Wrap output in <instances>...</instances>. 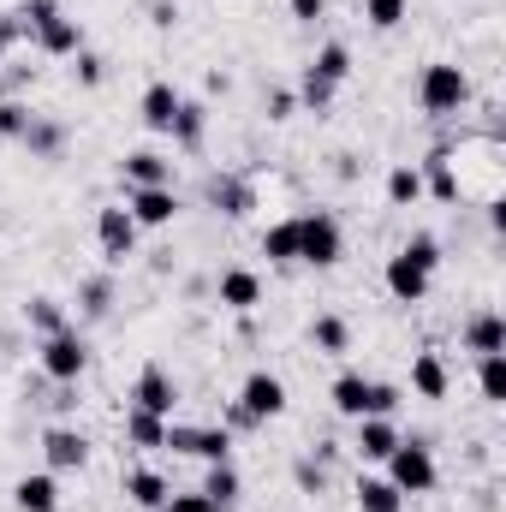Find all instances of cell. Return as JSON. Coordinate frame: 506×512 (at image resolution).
<instances>
[{
    "label": "cell",
    "mask_w": 506,
    "mask_h": 512,
    "mask_svg": "<svg viewBox=\"0 0 506 512\" xmlns=\"http://www.w3.org/2000/svg\"><path fill=\"white\" fill-rule=\"evenodd\" d=\"M352 447H358V459H387V453H393V447H399V423H393V417H358V441H352Z\"/></svg>",
    "instance_id": "2e32d148"
},
{
    "label": "cell",
    "mask_w": 506,
    "mask_h": 512,
    "mask_svg": "<svg viewBox=\"0 0 506 512\" xmlns=\"http://www.w3.org/2000/svg\"><path fill=\"white\" fill-rule=\"evenodd\" d=\"M239 405H245V417H251V423H268V417H280V411H286V382H280V376H268V370H251L245 387H239Z\"/></svg>",
    "instance_id": "8992f818"
},
{
    "label": "cell",
    "mask_w": 506,
    "mask_h": 512,
    "mask_svg": "<svg viewBox=\"0 0 506 512\" xmlns=\"http://www.w3.org/2000/svg\"><path fill=\"white\" fill-rule=\"evenodd\" d=\"M286 6H292V18H298V24H316V18L328 12V0H286Z\"/></svg>",
    "instance_id": "f6af8a7d"
},
{
    "label": "cell",
    "mask_w": 506,
    "mask_h": 512,
    "mask_svg": "<svg viewBox=\"0 0 506 512\" xmlns=\"http://www.w3.org/2000/svg\"><path fill=\"white\" fill-rule=\"evenodd\" d=\"M12 501H18V512H60V483H54V471L18 477V483H12Z\"/></svg>",
    "instance_id": "4fadbf2b"
},
{
    "label": "cell",
    "mask_w": 506,
    "mask_h": 512,
    "mask_svg": "<svg viewBox=\"0 0 506 512\" xmlns=\"http://www.w3.org/2000/svg\"><path fill=\"white\" fill-rule=\"evenodd\" d=\"M370 376H358V370H346V376H334V387H328V399H334V411L340 417H370Z\"/></svg>",
    "instance_id": "d6986e66"
},
{
    "label": "cell",
    "mask_w": 506,
    "mask_h": 512,
    "mask_svg": "<svg viewBox=\"0 0 506 512\" xmlns=\"http://www.w3.org/2000/svg\"><path fill=\"white\" fill-rule=\"evenodd\" d=\"M381 465H387V483H393L399 495H429V489L441 483V465H435L429 441H405V435H399V447H393Z\"/></svg>",
    "instance_id": "7a4b0ae2"
},
{
    "label": "cell",
    "mask_w": 506,
    "mask_h": 512,
    "mask_svg": "<svg viewBox=\"0 0 506 512\" xmlns=\"http://www.w3.org/2000/svg\"><path fill=\"white\" fill-rule=\"evenodd\" d=\"M465 352H477V358L506 352V322H501V310H477V316L465 322Z\"/></svg>",
    "instance_id": "e0dca14e"
},
{
    "label": "cell",
    "mask_w": 506,
    "mask_h": 512,
    "mask_svg": "<svg viewBox=\"0 0 506 512\" xmlns=\"http://www.w3.org/2000/svg\"><path fill=\"white\" fill-rule=\"evenodd\" d=\"M126 215L137 221V233H143V227H173L179 197H173V185H143V191L126 197Z\"/></svg>",
    "instance_id": "ba28073f"
},
{
    "label": "cell",
    "mask_w": 506,
    "mask_h": 512,
    "mask_svg": "<svg viewBox=\"0 0 506 512\" xmlns=\"http://www.w3.org/2000/svg\"><path fill=\"white\" fill-rule=\"evenodd\" d=\"M108 292H114L108 280H90V286H84V310H90V316H102V310H108Z\"/></svg>",
    "instance_id": "7bdbcfd3"
},
{
    "label": "cell",
    "mask_w": 506,
    "mask_h": 512,
    "mask_svg": "<svg viewBox=\"0 0 506 512\" xmlns=\"http://www.w3.org/2000/svg\"><path fill=\"white\" fill-rule=\"evenodd\" d=\"M411 12V0H364V24L370 30H399Z\"/></svg>",
    "instance_id": "836d02e7"
},
{
    "label": "cell",
    "mask_w": 506,
    "mask_h": 512,
    "mask_svg": "<svg viewBox=\"0 0 506 512\" xmlns=\"http://www.w3.org/2000/svg\"><path fill=\"white\" fill-rule=\"evenodd\" d=\"M417 173H423V191H429L435 203H459V191H465V185H459V173H453V155H447V149H435Z\"/></svg>",
    "instance_id": "ac0fdd59"
},
{
    "label": "cell",
    "mask_w": 506,
    "mask_h": 512,
    "mask_svg": "<svg viewBox=\"0 0 506 512\" xmlns=\"http://www.w3.org/2000/svg\"><path fill=\"white\" fill-rule=\"evenodd\" d=\"M24 143H30L36 155H54V149H60V126H42V120L30 114V126H24Z\"/></svg>",
    "instance_id": "8d00e7d4"
},
{
    "label": "cell",
    "mask_w": 506,
    "mask_h": 512,
    "mask_svg": "<svg viewBox=\"0 0 506 512\" xmlns=\"http://www.w3.org/2000/svg\"><path fill=\"white\" fill-rule=\"evenodd\" d=\"M167 423H173V417H155V411H137V405H131V411H126V441L149 453V447H161V441H167Z\"/></svg>",
    "instance_id": "484cf974"
},
{
    "label": "cell",
    "mask_w": 506,
    "mask_h": 512,
    "mask_svg": "<svg viewBox=\"0 0 506 512\" xmlns=\"http://www.w3.org/2000/svg\"><path fill=\"white\" fill-rule=\"evenodd\" d=\"M447 387H453V376H447V358L441 352H417L411 358V393L417 399H447Z\"/></svg>",
    "instance_id": "9a60e30c"
},
{
    "label": "cell",
    "mask_w": 506,
    "mask_h": 512,
    "mask_svg": "<svg viewBox=\"0 0 506 512\" xmlns=\"http://www.w3.org/2000/svg\"><path fill=\"white\" fill-rule=\"evenodd\" d=\"M358 512H405V495L387 477H364L358 483Z\"/></svg>",
    "instance_id": "4316f807"
},
{
    "label": "cell",
    "mask_w": 506,
    "mask_h": 512,
    "mask_svg": "<svg viewBox=\"0 0 506 512\" xmlns=\"http://www.w3.org/2000/svg\"><path fill=\"white\" fill-rule=\"evenodd\" d=\"M131 405H137V411H155V417H173V405H179V382H173L161 364H149V370L131 382Z\"/></svg>",
    "instance_id": "30bf717a"
},
{
    "label": "cell",
    "mask_w": 506,
    "mask_h": 512,
    "mask_svg": "<svg viewBox=\"0 0 506 512\" xmlns=\"http://www.w3.org/2000/svg\"><path fill=\"white\" fill-rule=\"evenodd\" d=\"M215 298H221L227 310H239V316H245V310L262 304V274H256V268H227V274L215 280Z\"/></svg>",
    "instance_id": "7c38bea8"
},
{
    "label": "cell",
    "mask_w": 506,
    "mask_h": 512,
    "mask_svg": "<svg viewBox=\"0 0 506 512\" xmlns=\"http://www.w3.org/2000/svg\"><path fill=\"white\" fill-rule=\"evenodd\" d=\"M48 18H60V6H54V0H24V6H18V24H24L30 36H36Z\"/></svg>",
    "instance_id": "74e56055"
},
{
    "label": "cell",
    "mask_w": 506,
    "mask_h": 512,
    "mask_svg": "<svg viewBox=\"0 0 506 512\" xmlns=\"http://www.w3.org/2000/svg\"><path fill=\"white\" fill-rule=\"evenodd\" d=\"M239 489H245V483H239L233 459H227V465H209V477H203V495L215 501V512H227V507H233V501H239Z\"/></svg>",
    "instance_id": "83f0119b"
},
{
    "label": "cell",
    "mask_w": 506,
    "mask_h": 512,
    "mask_svg": "<svg viewBox=\"0 0 506 512\" xmlns=\"http://www.w3.org/2000/svg\"><path fill=\"white\" fill-rule=\"evenodd\" d=\"M310 346H316L322 358H340V352L352 346V328H346V316H334V310H328V316H316V322H310Z\"/></svg>",
    "instance_id": "cb8c5ba5"
},
{
    "label": "cell",
    "mask_w": 506,
    "mask_h": 512,
    "mask_svg": "<svg viewBox=\"0 0 506 512\" xmlns=\"http://www.w3.org/2000/svg\"><path fill=\"white\" fill-rule=\"evenodd\" d=\"M262 256H268V262H298V215H292V221H274V227L262 233Z\"/></svg>",
    "instance_id": "4dcf8cb0"
},
{
    "label": "cell",
    "mask_w": 506,
    "mask_h": 512,
    "mask_svg": "<svg viewBox=\"0 0 506 512\" xmlns=\"http://www.w3.org/2000/svg\"><path fill=\"white\" fill-rule=\"evenodd\" d=\"M36 48H42V54H54V60H60V54H78V48H84L78 18H66V12H60V18H48V24L36 30Z\"/></svg>",
    "instance_id": "7402d4cb"
},
{
    "label": "cell",
    "mask_w": 506,
    "mask_h": 512,
    "mask_svg": "<svg viewBox=\"0 0 506 512\" xmlns=\"http://www.w3.org/2000/svg\"><path fill=\"white\" fill-rule=\"evenodd\" d=\"M30 126V108L24 102H0V137H24Z\"/></svg>",
    "instance_id": "f35d334b"
},
{
    "label": "cell",
    "mask_w": 506,
    "mask_h": 512,
    "mask_svg": "<svg viewBox=\"0 0 506 512\" xmlns=\"http://www.w3.org/2000/svg\"><path fill=\"white\" fill-rule=\"evenodd\" d=\"M393 411H399V387L376 382V387H370V417H393Z\"/></svg>",
    "instance_id": "60d3db41"
},
{
    "label": "cell",
    "mask_w": 506,
    "mask_h": 512,
    "mask_svg": "<svg viewBox=\"0 0 506 512\" xmlns=\"http://www.w3.org/2000/svg\"><path fill=\"white\" fill-rule=\"evenodd\" d=\"M161 512H215V501H209L203 489H191V495H167V501H161Z\"/></svg>",
    "instance_id": "b9f144b4"
},
{
    "label": "cell",
    "mask_w": 506,
    "mask_h": 512,
    "mask_svg": "<svg viewBox=\"0 0 506 512\" xmlns=\"http://www.w3.org/2000/svg\"><path fill=\"white\" fill-rule=\"evenodd\" d=\"M173 453H191V459H209V465H227L233 459V435L227 429H191V423H167V441Z\"/></svg>",
    "instance_id": "5b68a950"
},
{
    "label": "cell",
    "mask_w": 506,
    "mask_h": 512,
    "mask_svg": "<svg viewBox=\"0 0 506 512\" xmlns=\"http://www.w3.org/2000/svg\"><path fill=\"white\" fill-rule=\"evenodd\" d=\"M429 280H435V274H429L423 262H411L405 251L387 256V292H393L399 304H423V298H429Z\"/></svg>",
    "instance_id": "8fae6325"
},
{
    "label": "cell",
    "mask_w": 506,
    "mask_h": 512,
    "mask_svg": "<svg viewBox=\"0 0 506 512\" xmlns=\"http://www.w3.org/2000/svg\"><path fill=\"white\" fill-rule=\"evenodd\" d=\"M340 256H346V233H340V221H334L328 209L298 215V262H310V268H334Z\"/></svg>",
    "instance_id": "3957f363"
},
{
    "label": "cell",
    "mask_w": 506,
    "mask_h": 512,
    "mask_svg": "<svg viewBox=\"0 0 506 512\" xmlns=\"http://www.w3.org/2000/svg\"><path fill=\"white\" fill-rule=\"evenodd\" d=\"M72 60H78V66H72V72H78V84H84V90H96V84H102V78H108V60H102V54H96V48H78V54H72Z\"/></svg>",
    "instance_id": "e575fe53"
},
{
    "label": "cell",
    "mask_w": 506,
    "mask_h": 512,
    "mask_svg": "<svg viewBox=\"0 0 506 512\" xmlns=\"http://www.w3.org/2000/svg\"><path fill=\"white\" fill-rule=\"evenodd\" d=\"M173 489H167V477L161 471H149V465H137V471H126V501L143 512H161V501H167Z\"/></svg>",
    "instance_id": "ffe728a7"
},
{
    "label": "cell",
    "mask_w": 506,
    "mask_h": 512,
    "mask_svg": "<svg viewBox=\"0 0 506 512\" xmlns=\"http://www.w3.org/2000/svg\"><path fill=\"white\" fill-rule=\"evenodd\" d=\"M417 102H423V114H435V120L459 114V108L471 102V78H465V66H453V60H429L423 78H417Z\"/></svg>",
    "instance_id": "6da1fadb"
},
{
    "label": "cell",
    "mask_w": 506,
    "mask_h": 512,
    "mask_svg": "<svg viewBox=\"0 0 506 512\" xmlns=\"http://www.w3.org/2000/svg\"><path fill=\"white\" fill-rule=\"evenodd\" d=\"M179 102H185V96H179L167 78H155V84L143 90V126H149V131H167V126H173V114H179Z\"/></svg>",
    "instance_id": "44dd1931"
},
{
    "label": "cell",
    "mask_w": 506,
    "mask_h": 512,
    "mask_svg": "<svg viewBox=\"0 0 506 512\" xmlns=\"http://www.w3.org/2000/svg\"><path fill=\"white\" fill-rule=\"evenodd\" d=\"M417 197H423V173H417L411 161H399V167L387 173V203L405 209V203H417Z\"/></svg>",
    "instance_id": "1f68e13d"
},
{
    "label": "cell",
    "mask_w": 506,
    "mask_h": 512,
    "mask_svg": "<svg viewBox=\"0 0 506 512\" xmlns=\"http://www.w3.org/2000/svg\"><path fill=\"white\" fill-rule=\"evenodd\" d=\"M399 251L411 256V262H423V268H429V274H435V268H441V245H435V239H429V233H411V239H405V245H399Z\"/></svg>",
    "instance_id": "d590c367"
},
{
    "label": "cell",
    "mask_w": 506,
    "mask_h": 512,
    "mask_svg": "<svg viewBox=\"0 0 506 512\" xmlns=\"http://www.w3.org/2000/svg\"><path fill=\"white\" fill-rule=\"evenodd\" d=\"M96 245H102V256H108L114 268L137 251V221L126 215V203H114V209H102V215H96Z\"/></svg>",
    "instance_id": "52a82bcc"
},
{
    "label": "cell",
    "mask_w": 506,
    "mask_h": 512,
    "mask_svg": "<svg viewBox=\"0 0 506 512\" xmlns=\"http://www.w3.org/2000/svg\"><path fill=\"white\" fill-rule=\"evenodd\" d=\"M42 459H48V471H84V465H90V441H84V429L54 423V429L42 435Z\"/></svg>",
    "instance_id": "9c48e42d"
},
{
    "label": "cell",
    "mask_w": 506,
    "mask_h": 512,
    "mask_svg": "<svg viewBox=\"0 0 506 512\" xmlns=\"http://www.w3.org/2000/svg\"><path fill=\"white\" fill-rule=\"evenodd\" d=\"M209 197H215V203H221V215H233V221L256 209V191L245 185V179H215V185H209Z\"/></svg>",
    "instance_id": "f1b7e54d"
},
{
    "label": "cell",
    "mask_w": 506,
    "mask_h": 512,
    "mask_svg": "<svg viewBox=\"0 0 506 512\" xmlns=\"http://www.w3.org/2000/svg\"><path fill=\"white\" fill-rule=\"evenodd\" d=\"M477 387H483V399H489V405H506V352L477 358Z\"/></svg>",
    "instance_id": "d6a6232c"
},
{
    "label": "cell",
    "mask_w": 506,
    "mask_h": 512,
    "mask_svg": "<svg viewBox=\"0 0 506 512\" xmlns=\"http://www.w3.org/2000/svg\"><path fill=\"white\" fill-rule=\"evenodd\" d=\"M310 72H316L322 84H334V90H340V84L352 78V48H346V42H322V48H316V60H310Z\"/></svg>",
    "instance_id": "603a6c76"
},
{
    "label": "cell",
    "mask_w": 506,
    "mask_h": 512,
    "mask_svg": "<svg viewBox=\"0 0 506 512\" xmlns=\"http://www.w3.org/2000/svg\"><path fill=\"white\" fill-rule=\"evenodd\" d=\"M84 370H90V346H84V334H78V328H60V334H48V340H42V376H48V382L72 387Z\"/></svg>",
    "instance_id": "277c9868"
},
{
    "label": "cell",
    "mask_w": 506,
    "mask_h": 512,
    "mask_svg": "<svg viewBox=\"0 0 506 512\" xmlns=\"http://www.w3.org/2000/svg\"><path fill=\"white\" fill-rule=\"evenodd\" d=\"M203 131H209V108H203V102H179V114H173L167 137H173L179 149H197V143H203Z\"/></svg>",
    "instance_id": "d4e9b609"
},
{
    "label": "cell",
    "mask_w": 506,
    "mask_h": 512,
    "mask_svg": "<svg viewBox=\"0 0 506 512\" xmlns=\"http://www.w3.org/2000/svg\"><path fill=\"white\" fill-rule=\"evenodd\" d=\"M120 173H126L131 191H143V185H173V161L155 155V149H131L126 161H120Z\"/></svg>",
    "instance_id": "5bb4252c"
},
{
    "label": "cell",
    "mask_w": 506,
    "mask_h": 512,
    "mask_svg": "<svg viewBox=\"0 0 506 512\" xmlns=\"http://www.w3.org/2000/svg\"><path fill=\"white\" fill-rule=\"evenodd\" d=\"M18 36H24V24H18V12H12V18H0V48H6V42H18Z\"/></svg>",
    "instance_id": "bcb514c9"
},
{
    "label": "cell",
    "mask_w": 506,
    "mask_h": 512,
    "mask_svg": "<svg viewBox=\"0 0 506 512\" xmlns=\"http://www.w3.org/2000/svg\"><path fill=\"white\" fill-rule=\"evenodd\" d=\"M292 108H298L292 90H274V96H268V120H292Z\"/></svg>",
    "instance_id": "ee69618b"
},
{
    "label": "cell",
    "mask_w": 506,
    "mask_h": 512,
    "mask_svg": "<svg viewBox=\"0 0 506 512\" xmlns=\"http://www.w3.org/2000/svg\"><path fill=\"white\" fill-rule=\"evenodd\" d=\"M24 322H30V328H36L42 340H48V334H60V328H72V322H66V304H60V298H30V304H24Z\"/></svg>",
    "instance_id": "f546056e"
},
{
    "label": "cell",
    "mask_w": 506,
    "mask_h": 512,
    "mask_svg": "<svg viewBox=\"0 0 506 512\" xmlns=\"http://www.w3.org/2000/svg\"><path fill=\"white\" fill-rule=\"evenodd\" d=\"M298 96H304V108H328V102H334V84H322L316 72H304V84H298Z\"/></svg>",
    "instance_id": "ab89813d"
}]
</instances>
